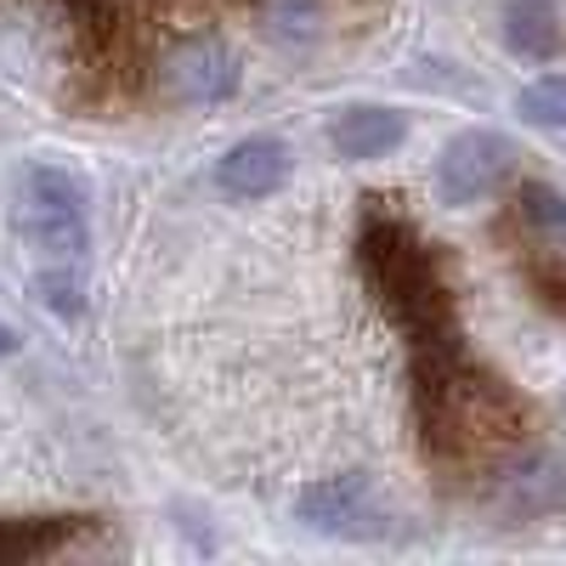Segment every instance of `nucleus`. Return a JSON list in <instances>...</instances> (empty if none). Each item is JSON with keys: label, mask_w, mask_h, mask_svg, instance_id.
I'll return each instance as SVG.
<instances>
[{"label": "nucleus", "mask_w": 566, "mask_h": 566, "mask_svg": "<svg viewBox=\"0 0 566 566\" xmlns=\"http://www.w3.org/2000/svg\"><path fill=\"white\" fill-rule=\"evenodd\" d=\"M34 295L57 317H80L85 312V266H40L34 272Z\"/></svg>", "instance_id": "2eb2a0df"}, {"label": "nucleus", "mask_w": 566, "mask_h": 566, "mask_svg": "<svg viewBox=\"0 0 566 566\" xmlns=\"http://www.w3.org/2000/svg\"><path fill=\"white\" fill-rule=\"evenodd\" d=\"M408 402H413V437L419 453L442 476H493V470L522 448L527 437V397L488 363L464 352L459 335L413 346L408 368Z\"/></svg>", "instance_id": "f257e3e1"}, {"label": "nucleus", "mask_w": 566, "mask_h": 566, "mask_svg": "<svg viewBox=\"0 0 566 566\" xmlns=\"http://www.w3.org/2000/svg\"><path fill=\"white\" fill-rule=\"evenodd\" d=\"M357 272L368 283L374 306L386 312V323L408 346L459 335L453 277H448L437 244L386 199H374L357 221Z\"/></svg>", "instance_id": "f03ea898"}, {"label": "nucleus", "mask_w": 566, "mask_h": 566, "mask_svg": "<svg viewBox=\"0 0 566 566\" xmlns=\"http://www.w3.org/2000/svg\"><path fill=\"white\" fill-rule=\"evenodd\" d=\"M290 170H295L290 142L244 136V142H232V148L216 159V187L227 199H266V193H277V187L290 181Z\"/></svg>", "instance_id": "6e6552de"}, {"label": "nucleus", "mask_w": 566, "mask_h": 566, "mask_svg": "<svg viewBox=\"0 0 566 566\" xmlns=\"http://www.w3.org/2000/svg\"><path fill=\"white\" fill-rule=\"evenodd\" d=\"M499 239H510V250L527 244H566V187L555 181H510L504 193V216H499Z\"/></svg>", "instance_id": "0eeeda50"}, {"label": "nucleus", "mask_w": 566, "mask_h": 566, "mask_svg": "<svg viewBox=\"0 0 566 566\" xmlns=\"http://www.w3.org/2000/svg\"><path fill=\"white\" fill-rule=\"evenodd\" d=\"M515 114H522L527 125L566 130V74H544V80L522 85V97H515Z\"/></svg>", "instance_id": "4468645a"}, {"label": "nucleus", "mask_w": 566, "mask_h": 566, "mask_svg": "<svg viewBox=\"0 0 566 566\" xmlns=\"http://www.w3.org/2000/svg\"><path fill=\"white\" fill-rule=\"evenodd\" d=\"M488 482H493V510L504 522H555V515H566V464L549 453L515 448Z\"/></svg>", "instance_id": "423d86ee"}, {"label": "nucleus", "mask_w": 566, "mask_h": 566, "mask_svg": "<svg viewBox=\"0 0 566 566\" xmlns=\"http://www.w3.org/2000/svg\"><path fill=\"white\" fill-rule=\"evenodd\" d=\"M295 522L323 533V538H346V544H368L391 533V510L380 499L363 470H346V476H323L295 499Z\"/></svg>", "instance_id": "20e7f679"}, {"label": "nucleus", "mask_w": 566, "mask_h": 566, "mask_svg": "<svg viewBox=\"0 0 566 566\" xmlns=\"http://www.w3.org/2000/svg\"><path fill=\"white\" fill-rule=\"evenodd\" d=\"M515 266H522V283L533 290V301L566 317V244H527V250H515Z\"/></svg>", "instance_id": "ddd939ff"}, {"label": "nucleus", "mask_w": 566, "mask_h": 566, "mask_svg": "<svg viewBox=\"0 0 566 566\" xmlns=\"http://www.w3.org/2000/svg\"><path fill=\"white\" fill-rule=\"evenodd\" d=\"M12 352H18V335H12V328H7V323H0V363H7Z\"/></svg>", "instance_id": "dca6fc26"}, {"label": "nucleus", "mask_w": 566, "mask_h": 566, "mask_svg": "<svg viewBox=\"0 0 566 566\" xmlns=\"http://www.w3.org/2000/svg\"><path fill=\"white\" fill-rule=\"evenodd\" d=\"M170 80H176V97H181V103H199V108L232 103V97H239V85H244L239 57H232L221 40L187 45V52L176 57V69H170Z\"/></svg>", "instance_id": "9b49d317"}, {"label": "nucleus", "mask_w": 566, "mask_h": 566, "mask_svg": "<svg viewBox=\"0 0 566 566\" xmlns=\"http://www.w3.org/2000/svg\"><path fill=\"white\" fill-rule=\"evenodd\" d=\"M408 142V114L391 108V103H352L335 114L328 125V148L352 165H368V159H386Z\"/></svg>", "instance_id": "1a4fd4ad"}, {"label": "nucleus", "mask_w": 566, "mask_h": 566, "mask_svg": "<svg viewBox=\"0 0 566 566\" xmlns=\"http://www.w3.org/2000/svg\"><path fill=\"white\" fill-rule=\"evenodd\" d=\"M515 165H522V148L510 136L459 130L437 159V193H442V205H482L515 181Z\"/></svg>", "instance_id": "39448f33"}, {"label": "nucleus", "mask_w": 566, "mask_h": 566, "mask_svg": "<svg viewBox=\"0 0 566 566\" xmlns=\"http://www.w3.org/2000/svg\"><path fill=\"white\" fill-rule=\"evenodd\" d=\"M12 221L40 266H85L91 232H85V187L69 165L34 159L12 181Z\"/></svg>", "instance_id": "7ed1b4c3"}, {"label": "nucleus", "mask_w": 566, "mask_h": 566, "mask_svg": "<svg viewBox=\"0 0 566 566\" xmlns=\"http://www.w3.org/2000/svg\"><path fill=\"white\" fill-rule=\"evenodd\" d=\"M91 527V515H0V566H29L45 555L74 549Z\"/></svg>", "instance_id": "9d476101"}, {"label": "nucleus", "mask_w": 566, "mask_h": 566, "mask_svg": "<svg viewBox=\"0 0 566 566\" xmlns=\"http://www.w3.org/2000/svg\"><path fill=\"white\" fill-rule=\"evenodd\" d=\"M504 45L522 63H555L566 52V23L549 0H504Z\"/></svg>", "instance_id": "f8f14e48"}]
</instances>
